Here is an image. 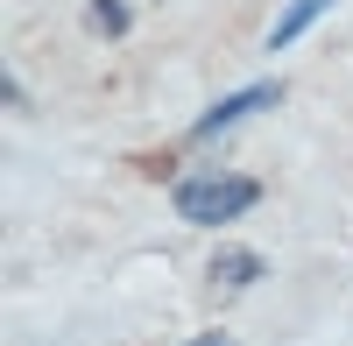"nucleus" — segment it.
Returning <instances> with one entry per match:
<instances>
[{
  "instance_id": "obj_1",
  "label": "nucleus",
  "mask_w": 353,
  "mask_h": 346,
  "mask_svg": "<svg viewBox=\"0 0 353 346\" xmlns=\"http://www.w3.org/2000/svg\"><path fill=\"white\" fill-rule=\"evenodd\" d=\"M254 198H261L254 177H184L176 184V212L191 226H226V219H241Z\"/></svg>"
},
{
  "instance_id": "obj_2",
  "label": "nucleus",
  "mask_w": 353,
  "mask_h": 346,
  "mask_svg": "<svg viewBox=\"0 0 353 346\" xmlns=\"http://www.w3.org/2000/svg\"><path fill=\"white\" fill-rule=\"evenodd\" d=\"M276 99H283L276 85H248V92H233V99H219V106L205 113V121H198L191 134H198V141H205V134H226L233 121H248V113H261V106H276Z\"/></svg>"
},
{
  "instance_id": "obj_3",
  "label": "nucleus",
  "mask_w": 353,
  "mask_h": 346,
  "mask_svg": "<svg viewBox=\"0 0 353 346\" xmlns=\"http://www.w3.org/2000/svg\"><path fill=\"white\" fill-rule=\"evenodd\" d=\"M254 276H261V254H241V247H226V254H212V276H205V283H212V297H241Z\"/></svg>"
},
{
  "instance_id": "obj_4",
  "label": "nucleus",
  "mask_w": 353,
  "mask_h": 346,
  "mask_svg": "<svg viewBox=\"0 0 353 346\" xmlns=\"http://www.w3.org/2000/svg\"><path fill=\"white\" fill-rule=\"evenodd\" d=\"M325 8H332V0H297V8H290V14L276 21V50H283V43H297V36H304V28H311L318 14H325Z\"/></svg>"
},
{
  "instance_id": "obj_5",
  "label": "nucleus",
  "mask_w": 353,
  "mask_h": 346,
  "mask_svg": "<svg viewBox=\"0 0 353 346\" xmlns=\"http://www.w3.org/2000/svg\"><path fill=\"white\" fill-rule=\"evenodd\" d=\"M92 21H99V36H121V28H128V8H121V0H92Z\"/></svg>"
},
{
  "instance_id": "obj_6",
  "label": "nucleus",
  "mask_w": 353,
  "mask_h": 346,
  "mask_svg": "<svg viewBox=\"0 0 353 346\" xmlns=\"http://www.w3.org/2000/svg\"><path fill=\"white\" fill-rule=\"evenodd\" d=\"M191 346H226V339H219V332H205V339H191Z\"/></svg>"
}]
</instances>
